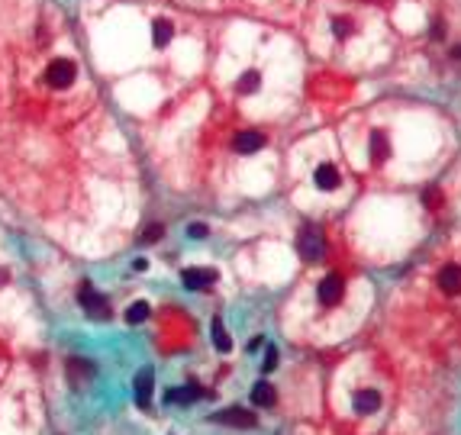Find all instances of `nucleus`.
I'll list each match as a JSON object with an SVG mask.
<instances>
[{
  "label": "nucleus",
  "mask_w": 461,
  "mask_h": 435,
  "mask_svg": "<svg viewBox=\"0 0 461 435\" xmlns=\"http://www.w3.org/2000/svg\"><path fill=\"white\" fill-rule=\"evenodd\" d=\"M219 271L213 268H184L181 271V281H184L187 290H207L210 284H217Z\"/></svg>",
  "instance_id": "5"
},
{
  "label": "nucleus",
  "mask_w": 461,
  "mask_h": 435,
  "mask_svg": "<svg viewBox=\"0 0 461 435\" xmlns=\"http://www.w3.org/2000/svg\"><path fill=\"white\" fill-rule=\"evenodd\" d=\"M68 374H71V384H81V381H87V377L94 374V364L84 358H68Z\"/></svg>",
  "instance_id": "16"
},
{
  "label": "nucleus",
  "mask_w": 461,
  "mask_h": 435,
  "mask_svg": "<svg viewBox=\"0 0 461 435\" xmlns=\"http://www.w3.org/2000/svg\"><path fill=\"white\" fill-rule=\"evenodd\" d=\"M442 36H445V23L436 20V23H432V39H442Z\"/></svg>",
  "instance_id": "24"
},
{
  "label": "nucleus",
  "mask_w": 461,
  "mask_h": 435,
  "mask_svg": "<svg viewBox=\"0 0 461 435\" xmlns=\"http://www.w3.org/2000/svg\"><path fill=\"white\" fill-rule=\"evenodd\" d=\"M297 251H300L307 261H319L323 258V251H326V239H323V229L307 223L297 235Z\"/></svg>",
  "instance_id": "3"
},
{
  "label": "nucleus",
  "mask_w": 461,
  "mask_h": 435,
  "mask_svg": "<svg viewBox=\"0 0 461 435\" xmlns=\"http://www.w3.org/2000/svg\"><path fill=\"white\" fill-rule=\"evenodd\" d=\"M261 345H265V339H251V342H249V352H261Z\"/></svg>",
  "instance_id": "26"
},
{
  "label": "nucleus",
  "mask_w": 461,
  "mask_h": 435,
  "mask_svg": "<svg viewBox=\"0 0 461 435\" xmlns=\"http://www.w3.org/2000/svg\"><path fill=\"white\" fill-rule=\"evenodd\" d=\"M210 419H213V422H223V426H233V429H251L255 426V413L239 410V406H233V410H219Z\"/></svg>",
  "instance_id": "6"
},
{
  "label": "nucleus",
  "mask_w": 461,
  "mask_h": 435,
  "mask_svg": "<svg viewBox=\"0 0 461 435\" xmlns=\"http://www.w3.org/2000/svg\"><path fill=\"white\" fill-rule=\"evenodd\" d=\"M319 303H323V307H335V303L342 300V293H345V281L339 274H326L323 277V281H319Z\"/></svg>",
  "instance_id": "4"
},
{
  "label": "nucleus",
  "mask_w": 461,
  "mask_h": 435,
  "mask_svg": "<svg viewBox=\"0 0 461 435\" xmlns=\"http://www.w3.org/2000/svg\"><path fill=\"white\" fill-rule=\"evenodd\" d=\"M161 235H165V226H159V223H152V226H145L142 242H159Z\"/></svg>",
  "instance_id": "21"
},
{
  "label": "nucleus",
  "mask_w": 461,
  "mask_h": 435,
  "mask_svg": "<svg viewBox=\"0 0 461 435\" xmlns=\"http://www.w3.org/2000/svg\"><path fill=\"white\" fill-rule=\"evenodd\" d=\"M210 332H213V342H217L219 352H229V348H233V342H229V335H226V329H223V323H219V319H213V323H210Z\"/></svg>",
  "instance_id": "19"
},
{
  "label": "nucleus",
  "mask_w": 461,
  "mask_h": 435,
  "mask_svg": "<svg viewBox=\"0 0 461 435\" xmlns=\"http://www.w3.org/2000/svg\"><path fill=\"white\" fill-rule=\"evenodd\" d=\"M133 268H136V271H145V268H149V261H145V258H136V261H133Z\"/></svg>",
  "instance_id": "27"
},
{
  "label": "nucleus",
  "mask_w": 461,
  "mask_h": 435,
  "mask_svg": "<svg viewBox=\"0 0 461 435\" xmlns=\"http://www.w3.org/2000/svg\"><path fill=\"white\" fill-rule=\"evenodd\" d=\"M149 313H152L149 303H145V300H136L133 307L126 310V323H129V326H139V323H145V319H149Z\"/></svg>",
  "instance_id": "17"
},
{
  "label": "nucleus",
  "mask_w": 461,
  "mask_h": 435,
  "mask_svg": "<svg viewBox=\"0 0 461 435\" xmlns=\"http://www.w3.org/2000/svg\"><path fill=\"white\" fill-rule=\"evenodd\" d=\"M452 59H461V45H455L452 49Z\"/></svg>",
  "instance_id": "29"
},
{
  "label": "nucleus",
  "mask_w": 461,
  "mask_h": 435,
  "mask_svg": "<svg viewBox=\"0 0 461 435\" xmlns=\"http://www.w3.org/2000/svg\"><path fill=\"white\" fill-rule=\"evenodd\" d=\"M233 149L239 152V155H251V152L265 149V135H261V133H255V129H245V133H235Z\"/></svg>",
  "instance_id": "8"
},
{
  "label": "nucleus",
  "mask_w": 461,
  "mask_h": 435,
  "mask_svg": "<svg viewBox=\"0 0 461 435\" xmlns=\"http://www.w3.org/2000/svg\"><path fill=\"white\" fill-rule=\"evenodd\" d=\"M78 81V65L71 59H52L45 65V84L52 91H68Z\"/></svg>",
  "instance_id": "1"
},
{
  "label": "nucleus",
  "mask_w": 461,
  "mask_h": 435,
  "mask_svg": "<svg viewBox=\"0 0 461 435\" xmlns=\"http://www.w3.org/2000/svg\"><path fill=\"white\" fill-rule=\"evenodd\" d=\"M423 200H426V207H436V203H439V191H436V187H429Z\"/></svg>",
  "instance_id": "23"
},
{
  "label": "nucleus",
  "mask_w": 461,
  "mask_h": 435,
  "mask_svg": "<svg viewBox=\"0 0 461 435\" xmlns=\"http://www.w3.org/2000/svg\"><path fill=\"white\" fill-rule=\"evenodd\" d=\"M439 287H442L445 293H461V268L458 265H448V268L439 271Z\"/></svg>",
  "instance_id": "12"
},
{
  "label": "nucleus",
  "mask_w": 461,
  "mask_h": 435,
  "mask_svg": "<svg viewBox=\"0 0 461 435\" xmlns=\"http://www.w3.org/2000/svg\"><path fill=\"white\" fill-rule=\"evenodd\" d=\"M78 303H81V310L91 319H110V300L103 293L94 290L91 281H81V287H78Z\"/></svg>",
  "instance_id": "2"
},
{
  "label": "nucleus",
  "mask_w": 461,
  "mask_h": 435,
  "mask_svg": "<svg viewBox=\"0 0 461 435\" xmlns=\"http://www.w3.org/2000/svg\"><path fill=\"white\" fill-rule=\"evenodd\" d=\"M171 36H175V26L168 23V20H155L152 23V45L155 49H165L168 42H171Z\"/></svg>",
  "instance_id": "14"
},
{
  "label": "nucleus",
  "mask_w": 461,
  "mask_h": 435,
  "mask_svg": "<svg viewBox=\"0 0 461 435\" xmlns=\"http://www.w3.org/2000/svg\"><path fill=\"white\" fill-rule=\"evenodd\" d=\"M332 33L339 36V39H345V36L352 33V23H349L345 17H335V20H332Z\"/></svg>",
  "instance_id": "20"
},
{
  "label": "nucleus",
  "mask_w": 461,
  "mask_h": 435,
  "mask_svg": "<svg viewBox=\"0 0 461 435\" xmlns=\"http://www.w3.org/2000/svg\"><path fill=\"white\" fill-rule=\"evenodd\" d=\"M275 387L271 384H265V381H258V384L251 387V403H255V406H265V410H271V406H275Z\"/></svg>",
  "instance_id": "15"
},
{
  "label": "nucleus",
  "mask_w": 461,
  "mask_h": 435,
  "mask_svg": "<svg viewBox=\"0 0 461 435\" xmlns=\"http://www.w3.org/2000/svg\"><path fill=\"white\" fill-rule=\"evenodd\" d=\"M355 410H358L361 416L377 413L381 410V394H377V390H358V394H355Z\"/></svg>",
  "instance_id": "11"
},
{
  "label": "nucleus",
  "mask_w": 461,
  "mask_h": 435,
  "mask_svg": "<svg viewBox=\"0 0 461 435\" xmlns=\"http://www.w3.org/2000/svg\"><path fill=\"white\" fill-rule=\"evenodd\" d=\"M368 149H371V161H374V165H384V161L390 158V142H387V135H384V133H374V135H371Z\"/></svg>",
  "instance_id": "13"
},
{
  "label": "nucleus",
  "mask_w": 461,
  "mask_h": 435,
  "mask_svg": "<svg viewBox=\"0 0 461 435\" xmlns=\"http://www.w3.org/2000/svg\"><path fill=\"white\" fill-rule=\"evenodd\" d=\"M313 181H316L319 191H335V187L342 184V175H339V168L335 165H319L316 171H313Z\"/></svg>",
  "instance_id": "10"
},
{
  "label": "nucleus",
  "mask_w": 461,
  "mask_h": 435,
  "mask_svg": "<svg viewBox=\"0 0 461 435\" xmlns=\"http://www.w3.org/2000/svg\"><path fill=\"white\" fill-rule=\"evenodd\" d=\"M275 368H277V352H275V348H268V355H265V374L275 371Z\"/></svg>",
  "instance_id": "22"
},
{
  "label": "nucleus",
  "mask_w": 461,
  "mask_h": 435,
  "mask_svg": "<svg viewBox=\"0 0 461 435\" xmlns=\"http://www.w3.org/2000/svg\"><path fill=\"white\" fill-rule=\"evenodd\" d=\"M187 233H191L193 239H203V235H207V226H191Z\"/></svg>",
  "instance_id": "25"
},
{
  "label": "nucleus",
  "mask_w": 461,
  "mask_h": 435,
  "mask_svg": "<svg viewBox=\"0 0 461 435\" xmlns=\"http://www.w3.org/2000/svg\"><path fill=\"white\" fill-rule=\"evenodd\" d=\"M152 387H155L152 368H142L139 374H136V403H139V410H149V403H152Z\"/></svg>",
  "instance_id": "7"
},
{
  "label": "nucleus",
  "mask_w": 461,
  "mask_h": 435,
  "mask_svg": "<svg viewBox=\"0 0 461 435\" xmlns=\"http://www.w3.org/2000/svg\"><path fill=\"white\" fill-rule=\"evenodd\" d=\"M0 284H10V271L7 268H0Z\"/></svg>",
  "instance_id": "28"
},
{
  "label": "nucleus",
  "mask_w": 461,
  "mask_h": 435,
  "mask_svg": "<svg viewBox=\"0 0 461 435\" xmlns=\"http://www.w3.org/2000/svg\"><path fill=\"white\" fill-rule=\"evenodd\" d=\"M258 87H261V75L255 71V68H251V71H245V75L235 81V91H239V94H255Z\"/></svg>",
  "instance_id": "18"
},
{
  "label": "nucleus",
  "mask_w": 461,
  "mask_h": 435,
  "mask_svg": "<svg viewBox=\"0 0 461 435\" xmlns=\"http://www.w3.org/2000/svg\"><path fill=\"white\" fill-rule=\"evenodd\" d=\"M165 397H168V403H177V406H191V403H197L200 397H207V390H203V387L187 384V387H171Z\"/></svg>",
  "instance_id": "9"
}]
</instances>
